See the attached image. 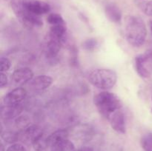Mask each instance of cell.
Masks as SVG:
<instances>
[{
	"mask_svg": "<svg viewBox=\"0 0 152 151\" xmlns=\"http://www.w3.org/2000/svg\"><path fill=\"white\" fill-rule=\"evenodd\" d=\"M125 36L128 42L134 47H140L147 36V28L139 16H128L125 19Z\"/></svg>",
	"mask_w": 152,
	"mask_h": 151,
	"instance_id": "obj_1",
	"label": "cell"
},
{
	"mask_svg": "<svg viewBox=\"0 0 152 151\" xmlns=\"http://www.w3.org/2000/svg\"><path fill=\"white\" fill-rule=\"evenodd\" d=\"M94 104L99 113L107 119L111 114L122 107L120 98L108 91H103L96 94L94 97Z\"/></svg>",
	"mask_w": 152,
	"mask_h": 151,
	"instance_id": "obj_2",
	"label": "cell"
},
{
	"mask_svg": "<svg viewBox=\"0 0 152 151\" xmlns=\"http://www.w3.org/2000/svg\"><path fill=\"white\" fill-rule=\"evenodd\" d=\"M88 81L95 87L109 90L117 83V75L111 69H96L89 73Z\"/></svg>",
	"mask_w": 152,
	"mask_h": 151,
	"instance_id": "obj_3",
	"label": "cell"
},
{
	"mask_svg": "<svg viewBox=\"0 0 152 151\" xmlns=\"http://www.w3.org/2000/svg\"><path fill=\"white\" fill-rule=\"evenodd\" d=\"M11 7L18 19L25 26L28 28H40L43 25V22L39 16L31 13L22 6L20 0H13L11 2Z\"/></svg>",
	"mask_w": 152,
	"mask_h": 151,
	"instance_id": "obj_4",
	"label": "cell"
},
{
	"mask_svg": "<svg viewBox=\"0 0 152 151\" xmlns=\"http://www.w3.org/2000/svg\"><path fill=\"white\" fill-rule=\"evenodd\" d=\"M20 2L25 10L37 16L46 14L50 10L48 3L40 0H20Z\"/></svg>",
	"mask_w": 152,
	"mask_h": 151,
	"instance_id": "obj_5",
	"label": "cell"
},
{
	"mask_svg": "<svg viewBox=\"0 0 152 151\" xmlns=\"http://www.w3.org/2000/svg\"><path fill=\"white\" fill-rule=\"evenodd\" d=\"M27 96V91L22 87H16L8 92L3 97V105L5 106H16L22 104Z\"/></svg>",
	"mask_w": 152,
	"mask_h": 151,
	"instance_id": "obj_6",
	"label": "cell"
},
{
	"mask_svg": "<svg viewBox=\"0 0 152 151\" xmlns=\"http://www.w3.org/2000/svg\"><path fill=\"white\" fill-rule=\"evenodd\" d=\"M62 44L63 43L62 41L46 36L44 51L45 57L50 62H53L57 59L58 54L60 51Z\"/></svg>",
	"mask_w": 152,
	"mask_h": 151,
	"instance_id": "obj_7",
	"label": "cell"
},
{
	"mask_svg": "<svg viewBox=\"0 0 152 151\" xmlns=\"http://www.w3.org/2000/svg\"><path fill=\"white\" fill-rule=\"evenodd\" d=\"M34 78V72L28 68H20L12 73L11 79L17 86H22L30 82Z\"/></svg>",
	"mask_w": 152,
	"mask_h": 151,
	"instance_id": "obj_8",
	"label": "cell"
},
{
	"mask_svg": "<svg viewBox=\"0 0 152 151\" xmlns=\"http://www.w3.org/2000/svg\"><path fill=\"white\" fill-rule=\"evenodd\" d=\"M108 120L109 121L113 130H115L116 132L122 134H125L126 133V118L121 109L111 114Z\"/></svg>",
	"mask_w": 152,
	"mask_h": 151,
	"instance_id": "obj_9",
	"label": "cell"
},
{
	"mask_svg": "<svg viewBox=\"0 0 152 151\" xmlns=\"http://www.w3.org/2000/svg\"><path fill=\"white\" fill-rule=\"evenodd\" d=\"M53 78L47 75H39L30 81V86L34 91L42 92L50 87Z\"/></svg>",
	"mask_w": 152,
	"mask_h": 151,
	"instance_id": "obj_10",
	"label": "cell"
},
{
	"mask_svg": "<svg viewBox=\"0 0 152 151\" xmlns=\"http://www.w3.org/2000/svg\"><path fill=\"white\" fill-rule=\"evenodd\" d=\"M22 104L16 106H5L2 105L1 107V119L7 121L10 120H14L21 115L22 112Z\"/></svg>",
	"mask_w": 152,
	"mask_h": 151,
	"instance_id": "obj_11",
	"label": "cell"
},
{
	"mask_svg": "<svg viewBox=\"0 0 152 151\" xmlns=\"http://www.w3.org/2000/svg\"><path fill=\"white\" fill-rule=\"evenodd\" d=\"M42 135H44L42 129L39 126L33 124V125H30L22 131L21 138H23L25 141H28L33 144Z\"/></svg>",
	"mask_w": 152,
	"mask_h": 151,
	"instance_id": "obj_12",
	"label": "cell"
},
{
	"mask_svg": "<svg viewBox=\"0 0 152 151\" xmlns=\"http://www.w3.org/2000/svg\"><path fill=\"white\" fill-rule=\"evenodd\" d=\"M149 59V55H140L135 58V68L138 75L142 78H148L150 73L146 67V62Z\"/></svg>",
	"mask_w": 152,
	"mask_h": 151,
	"instance_id": "obj_13",
	"label": "cell"
},
{
	"mask_svg": "<svg viewBox=\"0 0 152 151\" xmlns=\"http://www.w3.org/2000/svg\"><path fill=\"white\" fill-rule=\"evenodd\" d=\"M106 17L114 23H120L122 20V12L120 7L114 3H108L105 7Z\"/></svg>",
	"mask_w": 152,
	"mask_h": 151,
	"instance_id": "obj_14",
	"label": "cell"
},
{
	"mask_svg": "<svg viewBox=\"0 0 152 151\" xmlns=\"http://www.w3.org/2000/svg\"><path fill=\"white\" fill-rule=\"evenodd\" d=\"M69 136V133L65 129H59L48 136V142L49 146L51 147L56 146L59 144L62 143L64 141L67 140Z\"/></svg>",
	"mask_w": 152,
	"mask_h": 151,
	"instance_id": "obj_15",
	"label": "cell"
},
{
	"mask_svg": "<svg viewBox=\"0 0 152 151\" xmlns=\"http://www.w3.org/2000/svg\"><path fill=\"white\" fill-rule=\"evenodd\" d=\"M47 36L59 40L64 44L67 38V28L65 25H53L48 33Z\"/></svg>",
	"mask_w": 152,
	"mask_h": 151,
	"instance_id": "obj_16",
	"label": "cell"
},
{
	"mask_svg": "<svg viewBox=\"0 0 152 151\" xmlns=\"http://www.w3.org/2000/svg\"><path fill=\"white\" fill-rule=\"evenodd\" d=\"M1 138L7 144H15L21 139V133L14 130H5L1 132Z\"/></svg>",
	"mask_w": 152,
	"mask_h": 151,
	"instance_id": "obj_17",
	"label": "cell"
},
{
	"mask_svg": "<svg viewBox=\"0 0 152 151\" xmlns=\"http://www.w3.org/2000/svg\"><path fill=\"white\" fill-rule=\"evenodd\" d=\"M30 123H31V120L28 115H20L17 118H15L13 124L16 129L23 131L27 127H29Z\"/></svg>",
	"mask_w": 152,
	"mask_h": 151,
	"instance_id": "obj_18",
	"label": "cell"
},
{
	"mask_svg": "<svg viewBox=\"0 0 152 151\" xmlns=\"http://www.w3.org/2000/svg\"><path fill=\"white\" fill-rule=\"evenodd\" d=\"M51 148L52 151H76L74 144L68 139Z\"/></svg>",
	"mask_w": 152,
	"mask_h": 151,
	"instance_id": "obj_19",
	"label": "cell"
},
{
	"mask_svg": "<svg viewBox=\"0 0 152 151\" xmlns=\"http://www.w3.org/2000/svg\"><path fill=\"white\" fill-rule=\"evenodd\" d=\"M34 150L37 151H43L49 146L48 142V136H45V134L42 135L41 137L35 141L32 144Z\"/></svg>",
	"mask_w": 152,
	"mask_h": 151,
	"instance_id": "obj_20",
	"label": "cell"
},
{
	"mask_svg": "<svg viewBox=\"0 0 152 151\" xmlns=\"http://www.w3.org/2000/svg\"><path fill=\"white\" fill-rule=\"evenodd\" d=\"M140 144L144 151H152V133L144 134L141 137Z\"/></svg>",
	"mask_w": 152,
	"mask_h": 151,
	"instance_id": "obj_21",
	"label": "cell"
},
{
	"mask_svg": "<svg viewBox=\"0 0 152 151\" xmlns=\"http://www.w3.org/2000/svg\"><path fill=\"white\" fill-rule=\"evenodd\" d=\"M47 22L52 26L53 25H65V20L59 13H50V14H49L47 18Z\"/></svg>",
	"mask_w": 152,
	"mask_h": 151,
	"instance_id": "obj_22",
	"label": "cell"
},
{
	"mask_svg": "<svg viewBox=\"0 0 152 151\" xmlns=\"http://www.w3.org/2000/svg\"><path fill=\"white\" fill-rule=\"evenodd\" d=\"M83 48L88 51H94L98 46V41L96 38H90L84 41L82 44Z\"/></svg>",
	"mask_w": 152,
	"mask_h": 151,
	"instance_id": "obj_23",
	"label": "cell"
},
{
	"mask_svg": "<svg viewBox=\"0 0 152 151\" xmlns=\"http://www.w3.org/2000/svg\"><path fill=\"white\" fill-rule=\"evenodd\" d=\"M138 7L142 13H144L147 16L152 17V0L139 3Z\"/></svg>",
	"mask_w": 152,
	"mask_h": 151,
	"instance_id": "obj_24",
	"label": "cell"
},
{
	"mask_svg": "<svg viewBox=\"0 0 152 151\" xmlns=\"http://www.w3.org/2000/svg\"><path fill=\"white\" fill-rule=\"evenodd\" d=\"M0 65H1V73H5L10 70L11 67V62L7 58L2 56L0 60Z\"/></svg>",
	"mask_w": 152,
	"mask_h": 151,
	"instance_id": "obj_25",
	"label": "cell"
},
{
	"mask_svg": "<svg viewBox=\"0 0 152 151\" xmlns=\"http://www.w3.org/2000/svg\"><path fill=\"white\" fill-rule=\"evenodd\" d=\"M6 151H26V149L20 144H13L7 148Z\"/></svg>",
	"mask_w": 152,
	"mask_h": 151,
	"instance_id": "obj_26",
	"label": "cell"
},
{
	"mask_svg": "<svg viewBox=\"0 0 152 151\" xmlns=\"http://www.w3.org/2000/svg\"><path fill=\"white\" fill-rule=\"evenodd\" d=\"M0 80H1V81H0V87H1V88H4L8 84V78H7V76L4 73H1Z\"/></svg>",
	"mask_w": 152,
	"mask_h": 151,
	"instance_id": "obj_27",
	"label": "cell"
},
{
	"mask_svg": "<svg viewBox=\"0 0 152 151\" xmlns=\"http://www.w3.org/2000/svg\"><path fill=\"white\" fill-rule=\"evenodd\" d=\"M77 151H94V150L92 148L88 147H82L80 149H79Z\"/></svg>",
	"mask_w": 152,
	"mask_h": 151,
	"instance_id": "obj_28",
	"label": "cell"
},
{
	"mask_svg": "<svg viewBox=\"0 0 152 151\" xmlns=\"http://www.w3.org/2000/svg\"><path fill=\"white\" fill-rule=\"evenodd\" d=\"M149 28H150V30H151V33L152 36V20L149 21Z\"/></svg>",
	"mask_w": 152,
	"mask_h": 151,
	"instance_id": "obj_29",
	"label": "cell"
},
{
	"mask_svg": "<svg viewBox=\"0 0 152 151\" xmlns=\"http://www.w3.org/2000/svg\"><path fill=\"white\" fill-rule=\"evenodd\" d=\"M1 151H5L4 150V146L2 143L1 144Z\"/></svg>",
	"mask_w": 152,
	"mask_h": 151,
	"instance_id": "obj_30",
	"label": "cell"
},
{
	"mask_svg": "<svg viewBox=\"0 0 152 151\" xmlns=\"http://www.w3.org/2000/svg\"><path fill=\"white\" fill-rule=\"evenodd\" d=\"M151 100H152V95H151Z\"/></svg>",
	"mask_w": 152,
	"mask_h": 151,
	"instance_id": "obj_31",
	"label": "cell"
},
{
	"mask_svg": "<svg viewBox=\"0 0 152 151\" xmlns=\"http://www.w3.org/2000/svg\"><path fill=\"white\" fill-rule=\"evenodd\" d=\"M151 113H152V109H151Z\"/></svg>",
	"mask_w": 152,
	"mask_h": 151,
	"instance_id": "obj_32",
	"label": "cell"
}]
</instances>
